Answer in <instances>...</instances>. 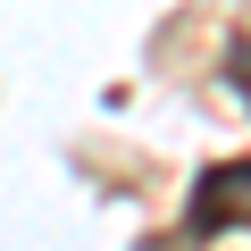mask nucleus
I'll list each match as a JSON object with an SVG mask.
<instances>
[{"label":"nucleus","mask_w":251,"mask_h":251,"mask_svg":"<svg viewBox=\"0 0 251 251\" xmlns=\"http://www.w3.org/2000/svg\"><path fill=\"white\" fill-rule=\"evenodd\" d=\"M226 226H251V159H218L193 184V201H184V234L193 243H209Z\"/></svg>","instance_id":"1"},{"label":"nucleus","mask_w":251,"mask_h":251,"mask_svg":"<svg viewBox=\"0 0 251 251\" xmlns=\"http://www.w3.org/2000/svg\"><path fill=\"white\" fill-rule=\"evenodd\" d=\"M226 84L243 92V109H251V34H234L226 42Z\"/></svg>","instance_id":"2"}]
</instances>
